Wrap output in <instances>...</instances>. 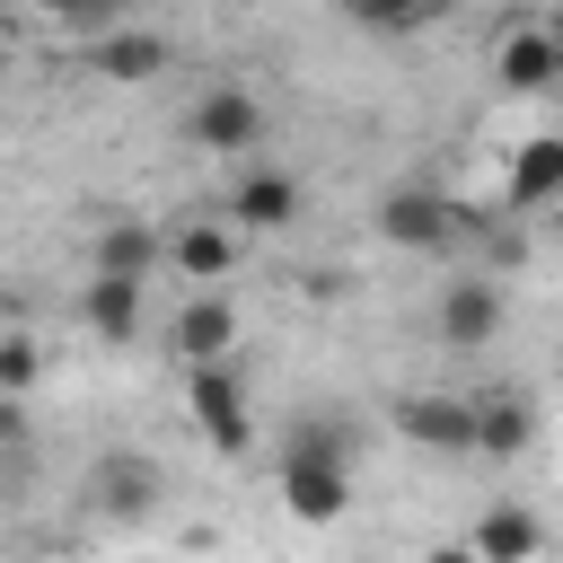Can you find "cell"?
<instances>
[{"instance_id":"cell-12","label":"cell","mask_w":563,"mask_h":563,"mask_svg":"<svg viewBox=\"0 0 563 563\" xmlns=\"http://www.w3.org/2000/svg\"><path fill=\"white\" fill-rule=\"evenodd\" d=\"M158 255H176V273H185L194 290H211V282H229V264H238V229H229V220H211V211H194Z\"/></svg>"},{"instance_id":"cell-14","label":"cell","mask_w":563,"mask_h":563,"mask_svg":"<svg viewBox=\"0 0 563 563\" xmlns=\"http://www.w3.org/2000/svg\"><path fill=\"white\" fill-rule=\"evenodd\" d=\"M466 554H475V563H537V554H545V519L519 510V501H493V510L475 519Z\"/></svg>"},{"instance_id":"cell-17","label":"cell","mask_w":563,"mask_h":563,"mask_svg":"<svg viewBox=\"0 0 563 563\" xmlns=\"http://www.w3.org/2000/svg\"><path fill=\"white\" fill-rule=\"evenodd\" d=\"M106 79H150V70H167V35L158 26H114V35H97V53H88Z\"/></svg>"},{"instance_id":"cell-6","label":"cell","mask_w":563,"mask_h":563,"mask_svg":"<svg viewBox=\"0 0 563 563\" xmlns=\"http://www.w3.org/2000/svg\"><path fill=\"white\" fill-rule=\"evenodd\" d=\"M554 70H563V26H545V18L501 26V44H493V88H510V97H545Z\"/></svg>"},{"instance_id":"cell-5","label":"cell","mask_w":563,"mask_h":563,"mask_svg":"<svg viewBox=\"0 0 563 563\" xmlns=\"http://www.w3.org/2000/svg\"><path fill=\"white\" fill-rule=\"evenodd\" d=\"M501 317H510V290L493 282V273H457L449 290H440V343L449 352H493V334H501Z\"/></svg>"},{"instance_id":"cell-18","label":"cell","mask_w":563,"mask_h":563,"mask_svg":"<svg viewBox=\"0 0 563 563\" xmlns=\"http://www.w3.org/2000/svg\"><path fill=\"white\" fill-rule=\"evenodd\" d=\"M35 369H44V343H35L26 325H9V334H0V396H18V405H26Z\"/></svg>"},{"instance_id":"cell-20","label":"cell","mask_w":563,"mask_h":563,"mask_svg":"<svg viewBox=\"0 0 563 563\" xmlns=\"http://www.w3.org/2000/svg\"><path fill=\"white\" fill-rule=\"evenodd\" d=\"M26 440H35L26 405H18V396H0V457H9V449H26Z\"/></svg>"},{"instance_id":"cell-15","label":"cell","mask_w":563,"mask_h":563,"mask_svg":"<svg viewBox=\"0 0 563 563\" xmlns=\"http://www.w3.org/2000/svg\"><path fill=\"white\" fill-rule=\"evenodd\" d=\"M554 185H563V132H537V141H519V158H510V211H545L554 202Z\"/></svg>"},{"instance_id":"cell-7","label":"cell","mask_w":563,"mask_h":563,"mask_svg":"<svg viewBox=\"0 0 563 563\" xmlns=\"http://www.w3.org/2000/svg\"><path fill=\"white\" fill-rule=\"evenodd\" d=\"M185 132H194L202 150L238 158V150H255V141H264V97H255V88H238V79H211V88L194 97Z\"/></svg>"},{"instance_id":"cell-4","label":"cell","mask_w":563,"mask_h":563,"mask_svg":"<svg viewBox=\"0 0 563 563\" xmlns=\"http://www.w3.org/2000/svg\"><path fill=\"white\" fill-rule=\"evenodd\" d=\"M185 405H194V431H202L220 457H246V440H255V413H246V378H238L229 361H211V369H185Z\"/></svg>"},{"instance_id":"cell-16","label":"cell","mask_w":563,"mask_h":563,"mask_svg":"<svg viewBox=\"0 0 563 563\" xmlns=\"http://www.w3.org/2000/svg\"><path fill=\"white\" fill-rule=\"evenodd\" d=\"M79 317H88V334H97V343H114V352H123V343H141V290H132V282H97V273H88Z\"/></svg>"},{"instance_id":"cell-10","label":"cell","mask_w":563,"mask_h":563,"mask_svg":"<svg viewBox=\"0 0 563 563\" xmlns=\"http://www.w3.org/2000/svg\"><path fill=\"white\" fill-rule=\"evenodd\" d=\"M466 449L475 457H519L528 440H537V396H519V387H484V396H466Z\"/></svg>"},{"instance_id":"cell-3","label":"cell","mask_w":563,"mask_h":563,"mask_svg":"<svg viewBox=\"0 0 563 563\" xmlns=\"http://www.w3.org/2000/svg\"><path fill=\"white\" fill-rule=\"evenodd\" d=\"M378 238L405 246V255H440L457 238V194H440V185H387L378 194Z\"/></svg>"},{"instance_id":"cell-1","label":"cell","mask_w":563,"mask_h":563,"mask_svg":"<svg viewBox=\"0 0 563 563\" xmlns=\"http://www.w3.org/2000/svg\"><path fill=\"white\" fill-rule=\"evenodd\" d=\"M352 457H361L352 422H343L334 405H308V413L282 431V510L308 519V528H334V519L352 510Z\"/></svg>"},{"instance_id":"cell-21","label":"cell","mask_w":563,"mask_h":563,"mask_svg":"<svg viewBox=\"0 0 563 563\" xmlns=\"http://www.w3.org/2000/svg\"><path fill=\"white\" fill-rule=\"evenodd\" d=\"M422 563H475V554H466V545H431Z\"/></svg>"},{"instance_id":"cell-8","label":"cell","mask_w":563,"mask_h":563,"mask_svg":"<svg viewBox=\"0 0 563 563\" xmlns=\"http://www.w3.org/2000/svg\"><path fill=\"white\" fill-rule=\"evenodd\" d=\"M299 202H308V185H299L290 167H246V176L229 185L220 220H229V229H246V238H282V229L299 220Z\"/></svg>"},{"instance_id":"cell-2","label":"cell","mask_w":563,"mask_h":563,"mask_svg":"<svg viewBox=\"0 0 563 563\" xmlns=\"http://www.w3.org/2000/svg\"><path fill=\"white\" fill-rule=\"evenodd\" d=\"M88 510L97 519H114V528H141L150 510H158V493H167V466L150 457V449H106L97 466H88Z\"/></svg>"},{"instance_id":"cell-11","label":"cell","mask_w":563,"mask_h":563,"mask_svg":"<svg viewBox=\"0 0 563 563\" xmlns=\"http://www.w3.org/2000/svg\"><path fill=\"white\" fill-rule=\"evenodd\" d=\"M158 246H167V238H158L141 211H114V220L97 229V255H88V264H97V282H132V290H150Z\"/></svg>"},{"instance_id":"cell-9","label":"cell","mask_w":563,"mask_h":563,"mask_svg":"<svg viewBox=\"0 0 563 563\" xmlns=\"http://www.w3.org/2000/svg\"><path fill=\"white\" fill-rule=\"evenodd\" d=\"M167 343H176V361H185V369H211V361H229V352H238V308H229L220 290H194V299L167 317Z\"/></svg>"},{"instance_id":"cell-13","label":"cell","mask_w":563,"mask_h":563,"mask_svg":"<svg viewBox=\"0 0 563 563\" xmlns=\"http://www.w3.org/2000/svg\"><path fill=\"white\" fill-rule=\"evenodd\" d=\"M396 431L413 440V449H440V457H466V396H396Z\"/></svg>"},{"instance_id":"cell-19","label":"cell","mask_w":563,"mask_h":563,"mask_svg":"<svg viewBox=\"0 0 563 563\" xmlns=\"http://www.w3.org/2000/svg\"><path fill=\"white\" fill-rule=\"evenodd\" d=\"M361 18H369V26H387V35H413V26H431L440 9H431V0H405V9H361Z\"/></svg>"}]
</instances>
